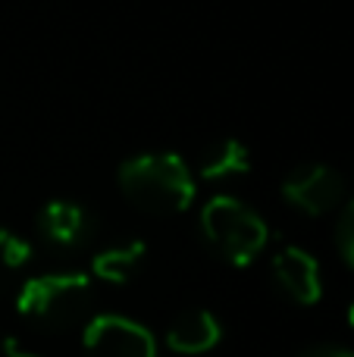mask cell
<instances>
[{
  "instance_id": "obj_9",
  "label": "cell",
  "mask_w": 354,
  "mask_h": 357,
  "mask_svg": "<svg viewBox=\"0 0 354 357\" xmlns=\"http://www.w3.org/2000/svg\"><path fill=\"white\" fill-rule=\"evenodd\" d=\"M144 257H148V248H144L141 238H132V241H119L113 248H104V251L94 254L91 260V270L100 282H110V285H125L138 270H141Z\"/></svg>"
},
{
  "instance_id": "obj_1",
  "label": "cell",
  "mask_w": 354,
  "mask_h": 357,
  "mask_svg": "<svg viewBox=\"0 0 354 357\" xmlns=\"http://www.w3.org/2000/svg\"><path fill=\"white\" fill-rule=\"evenodd\" d=\"M119 191L123 197L151 216L185 213L194 204V176L179 154L154 151L138 154L119 167Z\"/></svg>"
},
{
  "instance_id": "obj_7",
  "label": "cell",
  "mask_w": 354,
  "mask_h": 357,
  "mask_svg": "<svg viewBox=\"0 0 354 357\" xmlns=\"http://www.w3.org/2000/svg\"><path fill=\"white\" fill-rule=\"evenodd\" d=\"M38 232L44 241L63 248V251H75L85 248L94 235V216L88 207L75 201H50L38 213Z\"/></svg>"
},
{
  "instance_id": "obj_10",
  "label": "cell",
  "mask_w": 354,
  "mask_h": 357,
  "mask_svg": "<svg viewBox=\"0 0 354 357\" xmlns=\"http://www.w3.org/2000/svg\"><path fill=\"white\" fill-rule=\"evenodd\" d=\"M251 167V154L238 138H223L213 142L201 151L198 157V176L201 178H232V176H245Z\"/></svg>"
},
{
  "instance_id": "obj_8",
  "label": "cell",
  "mask_w": 354,
  "mask_h": 357,
  "mask_svg": "<svg viewBox=\"0 0 354 357\" xmlns=\"http://www.w3.org/2000/svg\"><path fill=\"white\" fill-rule=\"evenodd\" d=\"M223 339V326L220 320L204 307H194V310H185L179 314L167 329V345L173 348L176 354H207L220 345Z\"/></svg>"
},
{
  "instance_id": "obj_13",
  "label": "cell",
  "mask_w": 354,
  "mask_h": 357,
  "mask_svg": "<svg viewBox=\"0 0 354 357\" xmlns=\"http://www.w3.org/2000/svg\"><path fill=\"white\" fill-rule=\"evenodd\" d=\"M298 357H354V351L339 348V345H317V348H307V351Z\"/></svg>"
},
{
  "instance_id": "obj_4",
  "label": "cell",
  "mask_w": 354,
  "mask_h": 357,
  "mask_svg": "<svg viewBox=\"0 0 354 357\" xmlns=\"http://www.w3.org/2000/svg\"><path fill=\"white\" fill-rule=\"evenodd\" d=\"M85 357H157L148 326L119 314H98L82 326Z\"/></svg>"
},
{
  "instance_id": "obj_5",
  "label": "cell",
  "mask_w": 354,
  "mask_h": 357,
  "mask_svg": "<svg viewBox=\"0 0 354 357\" xmlns=\"http://www.w3.org/2000/svg\"><path fill=\"white\" fill-rule=\"evenodd\" d=\"M345 176L326 163H305L282 178V197L307 216L332 213L345 201Z\"/></svg>"
},
{
  "instance_id": "obj_11",
  "label": "cell",
  "mask_w": 354,
  "mask_h": 357,
  "mask_svg": "<svg viewBox=\"0 0 354 357\" xmlns=\"http://www.w3.org/2000/svg\"><path fill=\"white\" fill-rule=\"evenodd\" d=\"M31 257H35V251H31L29 241L22 235H16L13 229L0 226V295L13 289L19 291L22 273L31 264Z\"/></svg>"
},
{
  "instance_id": "obj_14",
  "label": "cell",
  "mask_w": 354,
  "mask_h": 357,
  "mask_svg": "<svg viewBox=\"0 0 354 357\" xmlns=\"http://www.w3.org/2000/svg\"><path fill=\"white\" fill-rule=\"evenodd\" d=\"M0 357H38V354H31V351H25V348H19V342H16V339H6Z\"/></svg>"
},
{
  "instance_id": "obj_12",
  "label": "cell",
  "mask_w": 354,
  "mask_h": 357,
  "mask_svg": "<svg viewBox=\"0 0 354 357\" xmlns=\"http://www.w3.org/2000/svg\"><path fill=\"white\" fill-rule=\"evenodd\" d=\"M336 245L342 260L354 270V197L345 204L342 216H339V226H336Z\"/></svg>"
},
{
  "instance_id": "obj_15",
  "label": "cell",
  "mask_w": 354,
  "mask_h": 357,
  "mask_svg": "<svg viewBox=\"0 0 354 357\" xmlns=\"http://www.w3.org/2000/svg\"><path fill=\"white\" fill-rule=\"evenodd\" d=\"M348 323H351V329H354V301H351V307H348Z\"/></svg>"
},
{
  "instance_id": "obj_6",
  "label": "cell",
  "mask_w": 354,
  "mask_h": 357,
  "mask_svg": "<svg viewBox=\"0 0 354 357\" xmlns=\"http://www.w3.org/2000/svg\"><path fill=\"white\" fill-rule=\"evenodd\" d=\"M273 279L279 285V291L288 301L311 307L323 298V279H320V264L311 251L305 248L286 245L276 251L273 257Z\"/></svg>"
},
{
  "instance_id": "obj_2",
  "label": "cell",
  "mask_w": 354,
  "mask_h": 357,
  "mask_svg": "<svg viewBox=\"0 0 354 357\" xmlns=\"http://www.w3.org/2000/svg\"><path fill=\"white\" fill-rule=\"evenodd\" d=\"M94 307V285L85 273H38L22 279L16 310L47 333L85 326Z\"/></svg>"
},
{
  "instance_id": "obj_3",
  "label": "cell",
  "mask_w": 354,
  "mask_h": 357,
  "mask_svg": "<svg viewBox=\"0 0 354 357\" xmlns=\"http://www.w3.org/2000/svg\"><path fill=\"white\" fill-rule=\"evenodd\" d=\"M201 235L232 266H248L270 241L263 216L232 195H213L201 207Z\"/></svg>"
}]
</instances>
